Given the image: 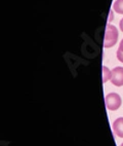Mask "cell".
Masks as SVG:
<instances>
[{"mask_svg":"<svg viewBox=\"0 0 123 146\" xmlns=\"http://www.w3.org/2000/svg\"><path fill=\"white\" fill-rule=\"evenodd\" d=\"M112 77V71L106 66H103V82H107L108 80H111Z\"/></svg>","mask_w":123,"mask_h":146,"instance_id":"obj_5","label":"cell"},{"mask_svg":"<svg viewBox=\"0 0 123 146\" xmlns=\"http://www.w3.org/2000/svg\"><path fill=\"white\" fill-rule=\"evenodd\" d=\"M113 131L119 138H123V117H119L113 123Z\"/></svg>","mask_w":123,"mask_h":146,"instance_id":"obj_4","label":"cell"},{"mask_svg":"<svg viewBox=\"0 0 123 146\" xmlns=\"http://www.w3.org/2000/svg\"><path fill=\"white\" fill-rule=\"evenodd\" d=\"M117 59L120 61L121 63H123V52L118 50H117Z\"/></svg>","mask_w":123,"mask_h":146,"instance_id":"obj_7","label":"cell"},{"mask_svg":"<svg viewBox=\"0 0 123 146\" xmlns=\"http://www.w3.org/2000/svg\"><path fill=\"white\" fill-rule=\"evenodd\" d=\"M119 27H120V30L123 32V19H121L120 24H119Z\"/></svg>","mask_w":123,"mask_h":146,"instance_id":"obj_10","label":"cell"},{"mask_svg":"<svg viewBox=\"0 0 123 146\" xmlns=\"http://www.w3.org/2000/svg\"><path fill=\"white\" fill-rule=\"evenodd\" d=\"M120 146H123V143H122V144H121V145H120Z\"/></svg>","mask_w":123,"mask_h":146,"instance_id":"obj_11","label":"cell"},{"mask_svg":"<svg viewBox=\"0 0 123 146\" xmlns=\"http://www.w3.org/2000/svg\"><path fill=\"white\" fill-rule=\"evenodd\" d=\"M111 82L116 86H123V67H115L113 69Z\"/></svg>","mask_w":123,"mask_h":146,"instance_id":"obj_3","label":"cell"},{"mask_svg":"<svg viewBox=\"0 0 123 146\" xmlns=\"http://www.w3.org/2000/svg\"><path fill=\"white\" fill-rule=\"evenodd\" d=\"M106 106L109 110L111 111H115L117 110L119 107L122 104V100H121V97L119 96L116 93H111V94L107 95L106 96Z\"/></svg>","mask_w":123,"mask_h":146,"instance_id":"obj_2","label":"cell"},{"mask_svg":"<svg viewBox=\"0 0 123 146\" xmlns=\"http://www.w3.org/2000/svg\"><path fill=\"white\" fill-rule=\"evenodd\" d=\"M118 40V30L114 25L107 24L105 32V41L104 45L105 47H112L117 43Z\"/></svg>","mask_w":123,"mask_h":146,"instance_id":"obj_1","label":"cell"},{"mask_svg":"<svg viewBox=\"0 0 123 146\" xmlns=\"http://www.w3.org/2000/svg\"><path fill=\"white\" fill-rule=\"evenodd\" d=\"M113 9L116 13L123 15V0H116L114 4H113Z\"/></svg>","mask_w":123,"mask_h":146,"instance_id":"obj_6","label":"cell"},{"mask_svg":"<svg viewBox=\"0 0 123 146\" xmlns=\"http://www.w3.org/2000/svg\"><path fill=\"white\" fill-rule=\"evenodd\" d=\"M119 50H121V52H123V39L120 41V44H119V48H118Z\"/></svg>","mask_w":123,"mask_h":146,"instance_id":"obj_9","label":"cell"},{"mask_svg":"<svg viewBox=\"0 0 123 146\" xmlns=\"http://www.w3.org/2000/svg\"><path fill=\"white\" fill-rule=\"evenodd\" d=\"M113 16H114V13H113V11H110V13H109V20H108V24L111 23V21L113 20Z\"/></svg>","mask_w":123,"mask_h":146,"instance_id":"obj_8","label":"cell"}]
</instances>
